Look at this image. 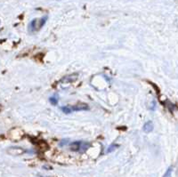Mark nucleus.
I'll use <instances>...</instances> for the list:
<instances>
[{"label": "nucleus", "instance_id": "nucleus-1", "mask_svg": "<svg viewBox=\"0 0 178 177\" xmlns=\"http://www.w3.org/2000/svg\"><path fill=\"white\" fill-rule=\"evenodd\" d=\"M46 20H47V17H44L41 19H34L33 21H31V22L30 23V28H29L30 32L33 33V32L38 31L39 30H41V28L46 22Z\"/></svg>", "mask_w": 178, "mask_h": 177}, {"label": "nucleus", "instance_id": "nucleus-2", "mask_svg": "<svg viewBox=\"0 0 178 177\" xmlns=\"http://www.w3.org/2000/svg\"><path fill=\"white\" fill-rule=\"evenodd\" d=\"M70 109L72 111H79V110H88V106L85 104V103H78L75 106H70Z\"/></svg>", "mask_w": 178, "mask_h": 177}, {"label": "nucleus", "instance_id": "nucleus-3", "mask_svg": "<svg viewBox=\"0 0 178 177\" xmlns=\"http://www.w3.org/2000/svg\"><path fill=\"white\" fill-rule=\"evenodd\" d=\"M153 128H154V126H153L152 121H148L144 125V131L146 134L152 132Z\"/></svg>", "mask_w": 178, "mask_h": 177}, {"label": "nucleus", "instance_id": "nucleus-4", "mask_svg": "<svg viewBox=\"0 0 178 177\" xmlns=\"http://www.w3.org/2000/svg\"><path fill=\"white\" fill-rule=\"evenodd\" d=\"M77 74L75 75H69V76H66L65 77H63L62 78V80H61V82H64V83H71V82H73V81H75L77 79Z\"/></svg>", "mask_w": 178, "mask_h": 177}, {"label": "nucleus", "instance_id": "nucleus-5", "mask_svg": "<svg viewBox=\"0 0 178 177\" xmlns=\"http://www.w3.org/2000/svg\"><path fill=\"white\" fill-rule=\"evenodd\" d=\"M80 145H81V142H74L70 144V150L73 151H79Z\"/></svg>", "mask_w": 178, "mask_h": 177}, {"label": "nucleus", "instance_id": "nucleus-6", "mask_svg": "<svg viewBox=\"0 0 178 177\" xmlns=\"http://www.w3.org/2000/svg\"><path fill=\"white\" fill-rule=\"evenodd\" d=\"M9 152L12 155H21L23 153V151L22 149H19V148H12L9 150Z\"/></svg>", "mask_w": 178, "mask_h": 177}, {"label": "nucleus", "instance_id": "nucleus-7", "mask_svg": "<svg viewBox=\"0 0 178 177\" xmlns=\"http://www.w3.org/2000/svg\"><path fill=\"white\" fill-rule=\"evenodd\" d=\"M61 110H62L65 114H69V113L72 112V110L70 109V106H63V107L61 108Z\"/></svg>", "mask_w": 178, "mask_h": 177}, {"label": "nucleus", "instance_id": "nucleus-8", "mask_svg": "<svg viewBox=\"0 0 178 177\" xmlns=\"http://www.w3.org/2000/svg\"><path fill=\"white\" fill-rule=\"evenodd\" d=\"M119 147V145H117V144H111L110 147L107 149V153H110V152H112L113 151H115L117 148Z\"/></svg>", "mask_w": 178, "mask_h": 177}, {"label": "nucleus", "instance_id": "nucleus-9", "mask_svg": "<svg viewBox=\"0 0 178 177\" xmlns=\"http://www.w3.org/2000/svg\"><path fill=\"white\" fill-rule=\"evenodd\" d=\"M49 101H50V102H51L53 105H56V104L58 103V98L55 97V96H53V97H50Z\"/></svg>", "mask_w": 178, "mask_h": 177}, {"label": "nucleus", "instance_id": "nucleus-10", "mask_svg": "<svg viewBox=\"0 0 178 177\" xmlns=\"http://www.w3.org/2000/svg\"><path fill=\"white\" fill-rule=\"evenodd\" d=\"M172 171H173V168L170 167L167 170L166 174L164 175V177H171V175H172Z\"/></svg>", "mask_w": 178, "mask_h": 177}, {"label": "nucleus", "instance_id": "nucleus-11", "mask_svg": "<svg viewBox=\"0 0 178 177\" xmlns=\"http://www.w3.org/2000/svg\"><path fill=\"white\" fill-rule=\"evenodd\" d=\"M68 144H69V140L66 139V140H62V141L60 143V145H61V146H63V145H67Z\"/></svg>", "mask_w": 178, "mask_h": 177}]
</instances>
